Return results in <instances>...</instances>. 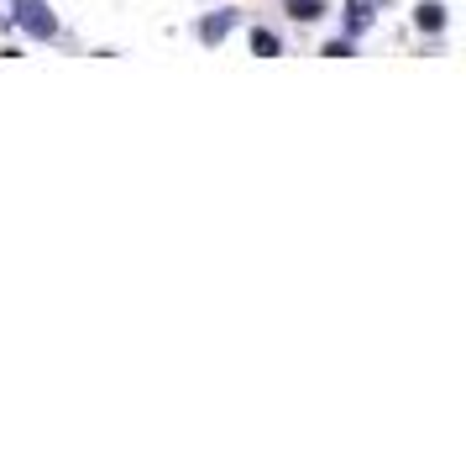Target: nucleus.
Masks as SVG:
<instances>
[{
	"mask_svg": "<svg viewBox=\"0 0 466 450\" xmlns=\"http://www.w3.org/2000/svg\"><path fill=\"white\" fill-rule=\"evenodd\" d=\"M420 26L424 32H441L445 26V5H420Z\"/></svg>",
	"mask_w": 466,
	"mask_h": 450,
	"instance_id": "5",
	"label": "nucleus"
},
{
	"mask_svg": "<svg viewBox=\"0 0 466 450\" xmlns=\"http://www.w3.org/2000/svg\"><path fill=\"white\" fill-rule=\"evenodd\" d=\"M252 53L257 58H278V37L273 32H252Z\"/></svg>",
	"mask_w": 466,
	"mask_h": 450,
	"instance_id": "6",
	"label": "nucleus"
},
{
	"mask_svg": "<svg viewBox=\"0 0 466 450\" xmlns=\"http://www.w3.org/2000/svg\"><path fill=\"white\" fill-rule=\"evenodd\" d=\"M372 5H378V0H346V26H351V32H367V26H372Z\"/></svg>",
	"mask_w": 466,
	"mask_h": 450,
	"instance_id": "3",
	"label": "nucleus"
},
{
	"mask_svg": "<svg viewBox=\"0 0 466 450\" xmlns=\"http://www.w3.org/2000/svg\"><path fill=\"white\" fill-rule=\"evenodd\" d=\"M289 16L294 22H319L325 16V0H289Z\"/></svg>",
	"mask_w": 466,
	"mask_h": 450,
	"instance_id": "4",
	"label": "nucleus"
},
{
	"mask_svg": "<svg viewBox=\"0 0 466 450\" xmlns=\"http://www.w3.org/2000/svg\"><path fill=\"white\" fill-rule=\"evenodd\" d=\"M236 26V11H215V16H205V22L194 26V32H199V43H226V32H231Z\"/></svg>",
	"mask_w": 466,
	"mask_h": 450,
	"instance_id": "2",
	"label": "nucleus"
},
{
	"mask_svg": "<svg viewBox=\"0 0 466 450\" xmlns=\"http://www.w3.org/2000/svg\"><path fill=\"white\" fill-rule=\"evenodd\" d=\"M16 22H22L32 37H53V32H58V22H53V11H47L43 0H22V5H16Z\"/></svg>",
	"mask_w": 466,
	"mask_h": 450,
	"instance_id": "1",
	"label": "nucleus"
}]
</instances>
